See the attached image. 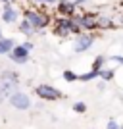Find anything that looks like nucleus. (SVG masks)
<instances>
[{
    "label": "nucleus",
    "instance_id": "obj_1",
    "mask_svg": "<svg viewBox=\"0 0 123 129\" xmlns=\"http://www.w3.org/2000/svg\"><path fill=\"white\" fill-rule=\"evenodd\" d=\"M8 100L17 110H27V108L31 106V98L27 96L25 92H12V96H8Z\"/></svg>",
    "mask_w": 123,
    "mask_h": 129
},
{
    "label": "nucleus",
    "instance_id": "obj_2",
    "mask_svg": "<svg viewBox=\"0 0 123 129\" xmlns=\"http://www.w3.org/2000/svg\"><path fill=\"white\" fill-rule=\"evenodd\" d=\"M37 94H38V98H43V100H58V98L62 96L58 89H54V87H50V85H38Z\"/></svg>",
    "mask_w": 123,
    "mask_h": 129
},
{
    "label": "nucleus",
    "instance_id": "obj_3",
    "mask_svg": "<svg viewBox=\"0 0 123 129\" xmlns=\"http://www.w3.org/2000/svg\"><path fill=\"white\" fill-rule=\"evenodd\" d=\"M25 21L31 23L33 29H43V27H46V17L43 16V14H38V12H27L25 14Z\"/></svg>",
    "mask_w": 123,
    "mask_h": 129
},
{
    "label": "nucleus",
    "instance_id": "obj_4",
    "mask_svg": "<svg viewBox=\"0 0 123 129\" xmlns=\"http://www.w3.org/2000/svg\"><path fill=\"white\" fill-rule=\"evenodd\" d=\"M16 64H25L27 60H29V50L23 46V44H19V46H14L12 48V52L8 54Z\"/></svg>",
    "mask_w": 123,
    "mask_h": 129
},
{
    "label": "nucleus",
    "instance_id": "obj_5",
    "mask_svg": "<svg viewBox=\"0 0 123 129\" xmlns=\"http://www.w3.org/2000/svg\"><path fill=\"white\" fill-rule=\"evenodd\" d=\"M94 43V37L92 35H79L77 41H75V52H85L89 50Z\"/></svg>",
    "mask_w": 123,
    "mask_h": 129
},
{
    "label": "nucleus",
    "instance_id": "obj_6",
    "mask_svg": "<svg viewBox=\"0 0 123 129\" xmlns=\"http://www.w3.org/2000/svg\"><path fill=\"white\" fill-rule=\"evenodd\" d=\"M2 19H4L6 23H14V21L17 19L16 10H14L10 4H6V6H4V14H2Z\"/></svg>",
    "mask_w": 123,
    "mask_h": 129
},
{
    "label": "nucleus",
    "instance_id": "obj_7",
    "mask_svg": "<svg viewBox=\"0 0 123 129\" xmlns=\"http://www.w3.org/2000/svg\"><path fill=\"white\" fill-rule=\"evenodd\" d=\"M14 46H16V43H14L12 39H2V41H0V56H2V54H10Z\"/></svg>",
    "mask_w": 123,
    "mask_h": 129
},
{
    "label": "nucleus",
    "instance_id": "obj_8",
    "mask_svg": "<svg viewBox=\"0 0 123 129\" xmlns=\"http://www.w3.org/2000/svg\"><path fill=\"white\" fill-rule=\"evenodd\" d=\"M79 25H81V27H87V29H96V27H98V21H94L92 17L85 16V17H81V19H79Z\"/></svg>",
    "mask_w": 123,
    "mask_h": 129
},
{
    "label": "nucleus",
    "instance_id": "obj_9",
    "mask_svg": "<svg viewBox=\"0 0 123 129\" xmlns=\"http://www.w3.org/2000/svg\"><path fill=\"white\" fill-rule=\"evenodd\" d=\"M58 10L62 12V14H73V10H75V2H60V6H58Z\"/></svg>",
    "mask_w": 123,
    "mask_h": 129
},
{
    "label": "nucleus",
    "instance_id": "obj_10",
    "mask_svg": "<svg viewBox=\"0 0 123 129\" xmlns=\"http://www.w3.org/2000/svg\"><path fill=\"white\" fill-rule=\"evenodd\" d=\"M98 77V71H89V73H83V75H79L81 81H91V79H96Z\"/></svg>",
    "mask_w": 123,
    "mask_h": 129
},
{
    "label": "nucleus",
    "instance_id": "obj_11",
    "mask_svg": "<svg viewBox=\"0 0 123 129\" xmlns=\"http://www.w3.org/2000/svg\"><path fill=\"white\" fill-rule=\"evenodd\" d=\"M64 79H65V81H69V83H71V81H77V79H79V75H77V73H73V71H69V70H67V71H64Z\"/></svg>",
    "mask_w": 123,
    "mask_h": 129
},
{
    "label": "nucleus",
    "instance_id": "obj_12",
    "mask_svg": "<svg viewBox=\"0 0 123 129\" xmlns=\"http://www.w3.org/2000/svg\"><path fill=\"white\" fill-rule=\"evenodd\" d=\"M19 29H21L23 33H27V35H29V33L33 31V27H31V23H29V21H25V19H23V21L19 23Z\"/></svg>",
    "mask_w": 123,
    "mask_h": 129
},
{
    "label": "nucleus",
    "instance_id": "obj_13",
    "mask_svg": "<svg viewBox=\"0 0 123 129\" xmlns=\"http://www.w3.org/2000/svg\"><path fill=\"white\" fill-rule=\"evenodd\" d=\"M73 110H75V112H79V114H85L87 112V104L85 102H75L73 104Z\"/></svg>",
    "mask_w": 123,
    "mask_h": 129
},
{
    "label": "nucleus",
    "instance_id": "obj_14",
    "mask_svg": "<svg viewBox=\"0 0 123 129\" xmlns=\"http://www.w3.org/2000/svg\"><path fill=\"white\" fill-rule=\"evenodd\" d=\"M102 64H104V58H102V56H98V58L94 60V66H92V71H100V70H102Z\"/></svg>",
    "mask_w": 123,
    "mask_h": 129
},
{
    "label": "nucleus",
    "instance_id": "obj_15",
    "mask_svg": "<svg viewBox=\"0 0 123 129\" xmlns=\"http://www.w3.org/2000/svg\"><path fill=\"white\" fill-rule=\"evenodd\" d=\"M98 75H100L102 79H112L113 71H110V70H100V71H98Z\"/></svg>",
    "mask_w": 123,
    "mask_h": 129
},
{
    "label": "nucleus",
    "instance_id": "obj_16",
    "mask_svg": "<svg viewBox=\"0 0 123 129\" xmlns=\"http://www.w3.org/2000/svg\"><path fill=\"white\" fill-rule=\"evenodd\" d=\"M106 129H119V123L115 121V119H110V121H108V127H106Z\"/></svg>",
    "mask_w": 123,
    "mask_h": 129
},
{
    "label": "nucleus",
    "instance_id": "obj_17",
    "mask_svg": "<svg viewBox=\"0 0 123 129\" xmlns=\"http://www.w3.org/2000/svg\"><path fill=\"white\" fill-rule=\"evenodd\" d=\"M112 60H113V62H119V64H123V58H121V56H112Z\"/></svg>",
    "mask_w": 123,
    "mask_h": 129
},
{
    "label": "nucleus",
    "instance_id": "obj_18",
    "mask_svg": "<svg viewBox=\"0 0 123 129\" xmlns=\"http://www.w3.org/2000/svg\"><path fill=\"white\" fill-rule=\"evenodd\" d=\"M38 2H60V0H38Z\"/></svg>",
    "mask_w": 123,
    "mask_h": 129
},
{
    "label": "nucleus",
    "instance_id": "obj_19",
    "mask_svg": "<svg viewBox=\"0 0 123 129\" xmlns=\"http://www.w3.org/2000/svg\"><path fill=\"white\" fill-rule=\"evenodd\" d=\"M0 2H4V4H8V2H10V0H0Z\"/></svg>",
    "mask_w": 123,
    "mask_h": 129
},
{
    "label": "nucleus",
    "instance_id": "obj_20",
    "mask_svg": "<svg viewBox=\"0 0 123 129\" xmlns=\"http://www.w3.org/2000/svg\"><path fill=\"white\" fill-rule=\"evenodd\" d=\"M0 41H2V33H0Z\"/></svg>",
    "mask_w": 123,
    "mask_h": 129
},
{
    "label": "nucleus",
    "instance_id": "obj_21",
    "mask_svg": "<svg viewBox=\"0 0 123 129\" xmlns=\"http://www.w3.org/2000/svg\"><path fill=\"white\" fill-rule=\"evenodd\" d=\"M119 129H123V125H119Z\"/></svg>",
    "mask_w": 123,
    "mask_h": 129
}]
</instances>
